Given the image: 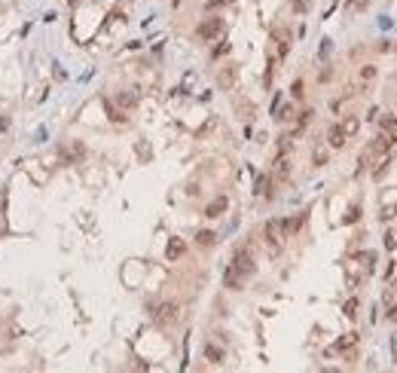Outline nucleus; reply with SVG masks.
<instances>
[{
    "label": "nucleus",
    "instance_id": "nucleus-21",
    "mask_svg": "<svg viewBox=\"0 0 397 373\" xmlns=\"http://www.w3.org/2000/svg\"><path fill=\"white\" fill-rule=\"evenodd\" d=\"M357 343V333H346V336H342V340L336 343V349H351Z\"/></svg>",
    "mask_w": 397,
    "mask_h": 373
},
{
    "label": "nucleus",
    "instance_id": "nucleus-3",
    "mask_svg": "<svg viewBox=\"0 0 397 373\" xmlns=\"http://www.w3.org/2000/svg\"><path fill=\"white\" fill-rule=\"evenodd\" d=\"M177 315H180V306H177V303H159V306L153 309V321L162 324V327H168V324L177 321Z\"/></svg>",
    "mask_w": 397,
    "mask_h": 373
},
{
    "label": "nucleus",
    "instance_id": "nucleus-18",
    "mask_svg": "<svg viewBox=\"0 0 397 373\" xmlns=\"http://www.w3.org/2000/svg\"><path fill=\"white\" fill-rule=\"evenodd\" d=\"M232 83H236V67H226L223 74H220V86H223V89H229Z\"/></svg>",
    "mask_w": 397,
    "mask_h": 373
},
{
    "label": "nucleus",
    "instance_id": "nucleus-29",
    "mask_svg": "<svg viewBox=\"0 0 397 373\" xmlns=\"http://www.w3.org/2000/svg\"><path fill=\"white\" fill-rule=\"evenodd\" d=\"M357 217H360V208H351V211H348V214H346V223H354Z\"/></svg>",
    "mask_w": 397,
    "mask_h": 373
},
{
    "label": "nucleus",
    "instance_id": "nucleus-15",
    "mask_svg": "<svg viewBox=\"0 0 397 373\" xmlns=\"http://www.w3.org/2000/svg\"><path fill=\"white\" fill-rule=\"evenodd\" d=\"M275 37H278V55L284 58V55H287V49H291V37H287V34H284V31H281V34L275 31Z\"/></svg>",
    "mask_w": 397,
    "mask_h": 373
},
{
    "label": "nucleus",
    "instance_id": "nucleus-4",
    "mask_svg": "<svg viewBox=\"0 0 397 373\" xmlns=\"http://www.w3.org/2000/svg\"><path fill=\"white\" fill-rule=\"evenodd\" d=\"M263 233H266V242H269V248H272V251H278V248H281V242L287 239V236H284V226H281V220H269Z\"/></svg>",
    "mask_w": 397,
    "mask_h": 373
},
{
    "label": "nucleus",
    "instance_id": "nucleus-27",
    "mask_svg": "<svg viewBox=\"0 0 397 373\" xmlns=\"http://www.w3.org/2000/svg\"><path fill=\"white\" fill-rule=\"evenodd\" d=\"M226 52H229V43H226V40H220V46L214 49V58H217V55H226Z\"/></svg>",
    "mask_w": 397,
    "mask_h": 373
},
{
    "label": "nucleus",
    "instance_id": "nucleus-8",
    "mask_svg": "<svg viewBox=\"0 0 397 373\" xmlns=\"http://www.w3.org/2000/svg\"><path fill=\"white\" fill-rule=\"evenodd\" d=\"M226 208H229V199H226V196H217V199H214V202L205 208V217H220Z\"/></svg>",
    "mask_w": 397,
    "mask_h": 373
},
{
    "label": "nucleus",
    "instance_id": "nucleus-12",
    "mask_svg": "<svg viewBox=\"0 0 397 373\" xmlns=\"http://www.w3.org/2000/svg\"><path fill=\"white\" fill-rule=\"evenodd\" d=\"M205 358H208L211 364H220V361H223V349H217L214 343H208V346H205Z\"/></svg>",
    "mask_w": 397,
    "mask_h": 373
},
{
    "label": "nucleus",
    "instance_id": "nucleus-5",
    "mask_svg": "<svg viewBox=\"0 0 397 373\" xmlns=\"http://www.w3.org/2000/svg\"><path fill=\"white\" fill-rule=\"evenodd\" d=\"M346 141H348V135L342 132L339 122L327 129V147H330V150H342V147H346Z\"/></svg>",
    "mask_w": 397,
    "mask_h": 373
},
{
    "label": "nucleus",
    "instance_id": "nucleus-6",
    "mask_svg": "<svg viewBox=\"0 0 397 373\" xmlns=\"http://www.w3.org/2000/svg\"><path fill=\"white\" fill-rule=\"evenodd\" d=\"M184 251H187V242L184 239H168V245H165V257L168 260H180V257H184Z\"/></svg>",
    "mask_w": 397,
    "mask_h": 373
},
{
    "label": "nucleus",
    "instance_id": "nucleus-30",
    "mask_svg": "<svg viewBox=\"0 0 397 373\" xmlns=\"http://www.w3.org/2000/svg\"><path fill=\"white\" fill-rule=\"evenodd\" d=\"M291 95H294V98H302V83H299V80L294 83V89H291Z\"/></svg>",
    "mask_w": 397,
    "mask_h": 373
},
{
    "label": "nucleus",
    "instance_id": "nucleus-28",
    "mask_svg": "<svg viewBox=\"0 0 397 373\" xmlns=\"http://www.w3.org/2000/svg\"><path fill=\"white\" fill-rule=\"evenodd\" d=\"M385 248H397V233H385Z\"/></svg>",
    "mask_w": 397,
    "mask_h": 373
},
{
    "label": "nucleus",
    "instance_id": "nucleus-26",
    "mask_svg": "<svg viewBox=\"0 0 397 373\" xmlns=\"http://www.w3.org/2000/svg\"><path fill=\"white\" fill-rule=\"evenodd\" d=\"M346 315H348V318L357 315V300H348V303H346Z\"/></svg>",
    "mask_w": 397,
    "mask_h": 373
},
{
    "label": "nucleus",
    "instance_id": "nucleus-13",
    "mask_svg": "<svg viewBox=\"0 0 397 373\" xmlns=\"http://www.w3.org/2000/svg\"><path fill=\"white\" fill-rule=\"evenodd\" d=\"M376 74H379V70H376L373 64H364V67H360V74H357V80L364 83V86H370V83L376 80Z\"/></svg>",
    "mask_w": 397,
    "mask_h": 373
},
{
    "label": "nucleus",
    "instance_id": "nucleus-24",
    "mask_svg": "<svg viewBox=\"0 0 397 373\" xmlns=\"http://www.w3.org/2000/svg\"><path fill=\"white\" fill-rule=\"evenodd\" d=\"M348 12H360V9H367V0H348Z\"/></svg>",
    "mask_w": 397,
    "mask_h": 373
},
{
    "label": "nucleus",
    "instance_id": "nucleus-19",
    "mask_svg": "<svg viewBox=\"0 0 397 373\" xmlns=\"http://www.w3.org/2000/svg\"><path fill=\"white\" fill-rule=\"evenodd\" d=\"M104 107H107V116H110L113 122H125V113H122V110H116L110 101H104Z\"/></svg>",
    "mask_w": 397,
    "mask_h": 373
},
{
    "label": "nucleus",
    "instance_id": "nucleus-20",
    "mask_svg": "<svg viewBox=\"0 0 397 373\" xmlns=\"http://www.w3.org/2000/svg\"><path fill=\"white\" fill-rule=\"evenodd\" d=\"M291 116H294V107H291V104H284V107H275V119L287 122V119H291Z\"/></svg>",
    "mask_w": 397,
    "mask_h": 373
},
{
    "label": "nucleus",
    "instance_id": "nucleus-33",
    "mask_svg": "<svg viewBox=\"0 0 397 373\" xmlns=\"http://www.w3.org/2000/svg\"><path fill=\"white\" fill-rule=\"evenodd\" d=\"M6 126H9V119H6V116H0V132H6Z\"/></svg>",
    "mask_w": 397,
    "mask_h": 373
},
{
    "label": "nucleus",
    "instance_id": "nucleus-1",
    "mask_svg": "<svg viewBox=\"0 0 397 373\" xmlns=\"http://www.w3.org/2000/svg\"><path fill=\"white\" fill-rule=\"evenodd\" d=\"M196 34H198V40H220L223 34H226V22L223 19H217V15H211V19H202L198 22V28H196Z\"/></svg>",
    "mask_w": 397,
    "mask_h": 373
},
{
    "label": "nucleus",
    "instance_id": "nucleus-31",
    "mask_svg": "<svg viewBox=\"0 0 397 373\" xmlns=\"http://www.w3.org/2000/svg\"><path fill=\"white\" fill-rule=\"evenodd\" d=\"M294 9L302 12V9H309V0H294Z\"/></svg>",
    "mask_w": 397,
    "mask_h": 373
},
{
    "label": "nucleus",
    "instance_id": "nucleus-22",
    "mask_svg": "<svg viewBox=\"0 0 397 373\" xmlns=\"http://www.w3.org/2000/svg\"><path fill=\"white\" fill-rule=\"evenodd\" d=\"M382 129L397 135V116H382Z\"/></svg>",
    "mask_w": 397,
    "mask_h": 373
},
{
    "label": "nucleus",
    "instance_id": "nucleus-25",
    "mask_svg": "<svg viewBox=\"0 0 397 373\" xmlns=\"http://www.w3.org/2000/svg\"><path fill=\"white\" fill-rule=\"evenodd\" d=\"M312 116H315V110H302V113H299V129H305V126H309V122H312Z\"/></svg>",
    "mask_w": 397,
    "mask_h": 373
},
{
    "label": "nucleus",
    "instance_id": "nucleus-14",
    "mask_svg": "<svg viewBox=\"0 0 397 373\" xmlns=\"http://www.w3.org/2000/svg\"><path fill=\"white\" fill-rule=\"evenodd\" d=\"M196 242H198V245H202V248H211L214 242H217V236H214V233H211V229H202V233H198V236H196Z\"/></svg>",
    "mask_w": 397,
    "mask_h": 373
},
{
    "label": "nucleus",
    "instance_id": "nucleus-16",
    "mask_svg": "<svg viewBox=\"0 0 397 373\" xmlns=\"http://www.w3.org/2000/svg\"><path fill=\"white\" fill-rule=\"evenodd\" d=\"M254 193H257V196H272V193H269V177H266V174H260V177H257Z\"/></svg>",
    "mask_w": 397,
    "mask_h": 373
},
{
    "label": "nucleus",
    "instance_id": "nucleus-9",
    "mask_svg": "<svg viewBox=\"0 0 397 373\" xmlns=\"http://www.w3.org/2000/svg\"><path fill=\"white\" fill-rule=\"evenodd\" d=\"M116 104H119V107H125V110H132L135 104H138V95L135 92H119L116 95Z\"/></svg>",
    "mask_w": 397,
    "mask_h": 373
},
{
    "label": "nucleus",
    "instance_id": "nucleus-23",
    "mask_svg": "<svg viewBox=\"0 0 397 373\" xmlns=\"http://www.w3.org/2000/svg\"><path fill=\"white\" fill-rule=\"evenodd\" d=\"M312 162H315V165H324V162H327V150L318 147V150H315V156H312Z\"/></svg>",
    "mask_w": 397,
    "mask_h": 373
},
{
    "label": "nucleus",
    "instance_id": "nucleus-17",
    "mask_svg": "<svg viewBox=\"0 0 397 373\" xmlns=\"http://www.w3.org/2000/svg\"><path fill=\"white\" fill-rule=\"evenodd\" d=\"M83 144H74V147H70L67 153H64V162H77V159H83Z\"/></svg>",
    "mask_w": 397,
    "mask_h": 373
},
{
    "label": "nucleus",
    "instance_id": "nucleus-2",
    "mask_svg": "<svg viewBox=\"0 0 397 373\" xmlns=\"http://www.w3.org/2000/svg\"><path fill=\"white\" fill-rule=\"evenodd\" d=\"M232 269H236L245 281L250 278V275H254L257 272V263H254V254H250V248H239V251H236V257H232Z\"/></svg>",
    "mask_w": 397,
    "mask_h": 373
},
{
    "label": "nucleus",
    "instance_id": "nucleus-32",
    "mask_svg": "<svg viewBox=\"0 0 397 373\" xmlns=\"http://www.w3.org/2000/svg\"><path fill=\"white\" fill-rule=\"evenodd\" d=\"M223 3H229V0H208V9H217V6H223Z\"/></svg>",
    "mask_w": 397,
    "mask_h": 373
},
{
    "label": "nucleus",
    "instance_id": "nucleus-10",
    "mask_svg": "<svg viewBox=\"0 0 397 373\" xmlns=\"http://www.w3.org/2000/svg\"><path fill=\"white\" fill-rule=\"evenodd\" d=\"M357 129H360V119H357V116H346V119H342V132H346L348 138H354Z\"/></svg>",
    "mask_w": 397,
    "mask_h": 373
},
{
    "label": "nucleus",
    "instance_id": "nucleus-7",
    "mask_svg": "<svg viewBox=\"0 0 397 373\" xmlns=\"http://www.w3.org/2000/svg\"><path fill=\"white\" fill-rule=\"evenodd\" d=\"M223 285H226L229 291H242V288H245V278H242L236 269H232V266H226V272H223Z\"/></svg>",
    "mask_w": 397,
    "mask_h": 373
},
{
    "label": "nucleus",
    "instance_id": "nucleus-11",
    "mask_svg": "<svg viewBox=\"0 0 397 373\" xmlns=\"http://www.w3.org/2000/svg\"><path fill=\"white\" fill-rule=\"evenodd\" d=\"M287 174H291V162H287V153H284V156H278V162H275V177L284 181Z\"/></svg>",
    "mask_w": 397,
    "mask_h": 373
}]
</instances>
